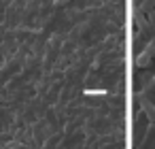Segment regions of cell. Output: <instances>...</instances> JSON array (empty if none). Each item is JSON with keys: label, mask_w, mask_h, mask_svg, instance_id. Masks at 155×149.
Wrapping results in <instances>:
<instances>
[{"label": "cell", "mask_w": 155, "mask_h": 149, "mask_svg": "<svg viewBox=\"0 0 155 149\" xmlns=\"http://www.w3.org/2000/svg\"><path fill=\"white\" fill-rule=\"evenodd\" d=\"M142 107H144V111H147L149 119H155V107H153L151 102H147V100H142Z\"/></svg>", "instance_id": "obj_3"}, {"label": "cell", "mask_w": 155, "mask_h": 149, "mask_svg": "<svg viewBox=\"0 0 155 149\" xmlns=\"http://www.w3.org/2000/svg\"><path fill=\"white\" fill-rule=\"evenodd\" d=\"M153 53H155V39L149 43V47L142 51V53H138L136 56V66H140V68H144V66H149V62H151V58H153Z\"/></svg>", "instance_id": "obj_1"}, {"label": "cell", "mask_w": 155, "mask_h": 149, "mask_svg": "<svg viewBox=\"0 0 155 149\" xmlns=\"http://www.w3.org/2000/svg\"><path fill=\"white\" fill-rule=\"evenodd\" d=\"M153 7H155V0H140V5L136 7V11H140L142 15H144V13L149 15V13L153 11Z\"/></svg>", "instance_id": "obj_2"}]
</instances>
